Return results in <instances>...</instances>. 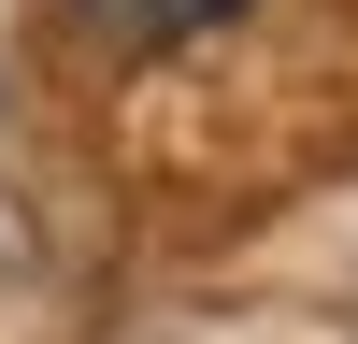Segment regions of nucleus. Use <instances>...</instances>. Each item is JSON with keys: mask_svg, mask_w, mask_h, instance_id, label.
Instances as JSON below:
<instances>
[{"mask_svg": "<svg viewBox=\"0 0 358 344\" xmlns=\"http://www.w3.org/2000/svg\"><path fill=\"white\" fill-rule=\"evenodd\" d=\"M229 0H86V29H115V43H187V29H215Z\"/></svg>", "mask_w": 358, "mask_h": 344, "instance_id": "nucleus-1", "label": "nucleus"}]
</instances>
